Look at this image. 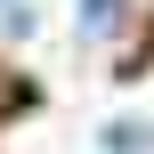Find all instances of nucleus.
Segmentation results:
<instances>
[{
    "mask_svg": "<svg viewBox=\"0 0 154 154\" xmlns=\"http://www.w3.org/2000/svg\"><path fill=\"white\" fill-rule=\"evenodd\" d=\"M0 32L24 41V32H32V8H24V0H0Z\"/></svg>",
    "mask_w": 154,
    "mask_h": 154,
    "instance_id": "obj_3",
    "label": "nucleus"
},
{
    "mask_svg": "<svg viewBox=\"0 0 154 154\" xmlns=\"http://www.w3.org/2000/svg\"><path fill=\"white\" fill-rule=\"evenodd\" d=\"M106 24H122V0H81V41H106Z\"/></svg>",
    "mask_w": 154,
    "mask_h": 154,
    "instance_id": "obj_2",
    "label": "nucleus"
},
{
    "mask_svg": "<svg viewBox=\"0 0 154 154\" xmlns=\"http://www.w3.org/2000/svg\"><path fill=\"white\" fill-rule=\"evenodd\" d=\"M97 146L106 154H154V122H106Z\"/></svg>",
    "mask_w": 154,
    "mask_h": 154,
    "instance_id": "obj_1",
    "label": "nucleus"
}]
</instances>
